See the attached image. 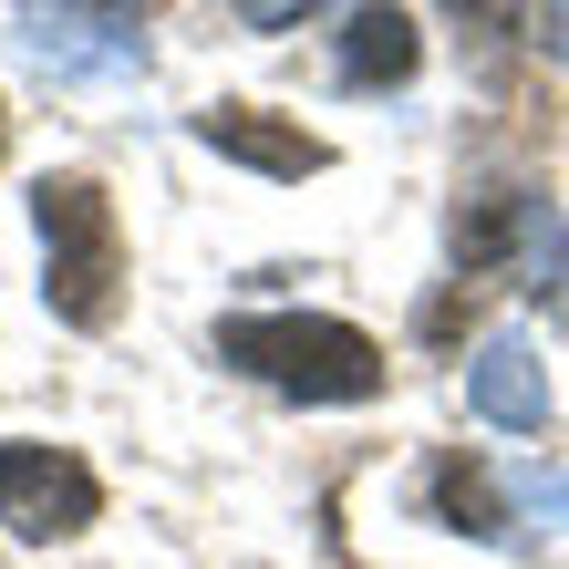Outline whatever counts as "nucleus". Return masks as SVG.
<instances>
[{
  "label": "nucleus",
  "instance_id": "nucleus-4",
  "mask_svg": "<svg viewBox=\"0 0 569 569\" xmlns=\"http://www.w3.org/2000/svg\"><path fill=\"white\" fill-rule=\"evenodd\" d=\"M21 52L62 83H136L146 73V31H124L114 11H83V0L21 11Z\"/></svg>",
  "mask_w": 569,
  "mask_h": 569
},
{
  "label": "nucleus",
  "instance_id": "nucleus-12",
  "mask_svg": "<svg viewBox=\"0 0 569 569\" xmlns=\"http://www.w3.org/2000/svg\"><path fill=\"white\" fill-rule=\"evenodd\" d=\"M539 42H549V52L569 62V0H539Z\"/></svg>",
  "mask_w": 569,
  "mask_h": 569
},
{
  "label": "nucleus",
  "instance_id": "nucleus-9",
  "mask_svg": "<svg viewBox=\"0 0 569 569\" xmlns=\"http://www.w3.org/2000/svg\"><path fill=\"white\" fill-rule=\"evenodd\" d=\"M435 497H446V518H466L477 539H497V497H487V477H466V466H435Z\"/></svg>",
  "mask_w": 569,
  "mask_h": 569
},
{
  "label": "nucleus",
  "instance_id": "nucleus-5",
  "mask_svg": "<svg viewBox=\"0 0 569 569\" xmlns=\"http://www.w3.org/2000/svg\"><path fill=\"white\" fill-rule=\"evenodd\" d=\"M456 249H466V259H497V249H518L528 300H549V311L569 321V228L539 208V197H497V208H487L477 228H456Z\"/></svg>",
  "mask_w": 569,
  "mask_h": 569
},
{
  "label": "nucleus",
  "instance_id": "nucleus-2",
  "mask_svg": "<svg viewBox=\"0 0 569 569\" xmlns=\"http://www.w3.org/2000/svg\"><path fill=\"white\" fill-rule=\"evenodd\" d=\"M31 218H42V290H52V311L93 331L114 311V280H124V228H114V197L93 187V177H42V197H31Z\"/></svg>",
  "mask_w": 569,
  "mask_h": 569
},
{
  "label": "nucleus",
  "instance_id": "nucleus-14",
  "mask_svg": "<svg viewBox=\"0 0 569 569\" xmlns=\"http://www.w3.org/2000/svg\"><path fill=\"white\" fill-rule=\"evenodd\" d=\"M539 518H569V487H539Z\"/></svg>",
  "mask_w": 569,
  "mask_h": 569
},
{
  "label": "nucleus",
  "instance_id": "nucleus-6",
  "mask_svg": "<svg viewBox=\"0 0 569 569\" xmlns=\"http://www.w3.org/2000/svg\"><path fill=\"white\" fill-rule=\"evenodd\" d=\"M466 405H477L487 425H508V435H539L549 425V362L518 342V331H497V342L466 362Z\"/></svg>",
  "mask_w": 569,
  "mask_h": 569
},
{
  "label": "nucleus",
  "instance_id": "nucleus-3",
  "mask_svg": "<svg viewBox=\"0 0 569 569\" xmlns=\"http://www.w3.org/2000/svg\"><path fill=\"white\" fill-rule=\"evenodd\" d=\"M93 508H104V487H93L83 456L0 446V528H21V539H73V528H93Z\"/></svg>",
  "mask_w": 569,
  "mask_h": 569
},
{
  "label": "nucleus",
  "instance_id": "nucleus-8",
  "mask_svg": "<svg viewBox=\"0 0 569 569\" xmlns=\"http://www.w3.org/2000/svg\"><path fill=\"white\" fill-rule=\"evenodd\" d=\"M415 21L393 11V0H352V21H342V62H331V73H342L352 93H373V83H405L415 73Z\"/></svg>",
  "mask_w": 569,
  "mask_h": 569
},
{
  "label": "nucleus",
  "instance_id": "nucleus-11",
  "mask_svg": "<svg viewBox=\"0 0 569 569\" xmlns=\"http://www.w3.org/2000/svg\"><path fill=\"white\" fill-rule=\"evenodd\" d=\"M456 11L477 21V31H518V0H456Z\"/></svg>",
  "mask_w": 569,
  "mask_h": 569
},
{
  "label": "nucleus",
  "instance_id": "nucleus-10",
  "mask_svg": "<svg viewBox=\"0 0 569 569\" xmlns=\"http://www.w3.org/2000/svg\"><path fill=\"white\" fill-rule=\"evenodd\" d=\"M300 11H321V0H239V21H249V31H290Z\"/></svg>",
  "mask_w": 569,
  "mask_h": 569
},
{
  "label": "nucleus",
  "instance_id": "nucleus-1",
  "mask_svg": "<svg viewBox=\"0 0 569 569\" xmlns=\"http://www.w3.org/2000/svg\"><path fill=\"white\" fill-rule=\"evenodd\" d=\"M218 362L300 393V405H362V393H383V352L362 342L352 321H321V311H249V321H228Z\"/></svg>",
  "mask_w": 569,
  "mask_h": 569
},
{
  "label": "nucleus",
  "instance_id": "nucleus-7",
  "mask_svg": "<svg viewBox=\"0 0 569 569\" xmlns=\"http://www.w3.org/2000/svg\"><path fill=\"white\" fill-rule=\"evenodd\" d=\"M197 136H208L218 156L259 166V177H311V166H321V136H300V124L259 114V104H218V114H197Z\"/></svg>",
  "mask_w": 569,
  "mask_h": 569
},
{
  "label": "nucleus",
  "instance_id": "nucleus-13",
  "mask_svg": "<svg viewBox=\"0 0 569 569\" xmlns=\"http://www.w3.org/2000/svg\"><path fill=\"white\" fill-rule=\"evenodd\" d=\"M83 11H114V21H136V11H156V0H83Z\"/></svg>",
  "mask_w": 569,
  "mask_h": 569
}]
</instances>
